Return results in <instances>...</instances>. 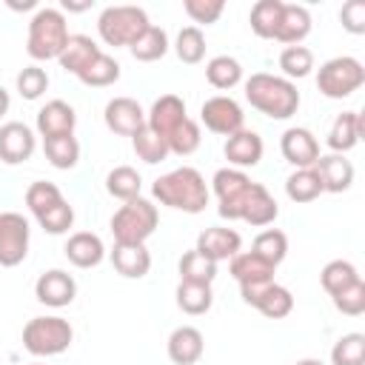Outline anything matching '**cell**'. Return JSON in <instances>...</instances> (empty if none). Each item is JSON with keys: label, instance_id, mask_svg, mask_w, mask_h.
I'll return each mask as SVG.
<instances>
[{"label": "cell", "instance_id": "34", "mask_svg": "<svg viewBox=\"0 0 365 365\" xmlns=\"http://www.w3.org/2000/svg\"><path fill=\"white\" fill-rule=\"evenodd\" d=\"M279 14H282V0H257L251 6V31L262 40H274V31L279 26Z\"/></svg>", "mask_w": 365, "mask_h": 365}, {"label": "cell", "instance_id": "53", "mask_svg": "<svg viewBox=\"0 0 365 365\" xmlns=\"http://www.w3.org/2000/svg\"><path fill=\"white\" fill-rule=\"evenodd\" d=\"M34 6H37L34 0H23V3H17V0H9V9H14V11H20V9L26 11V9H34Z\"/></svg>", "mask_w": 365, "mask_h": 365}, {"label": "cell", "instance_id": "25", "mask_svg": "<svg viewBox=\"0 0 365 365\" xmlns=\"http://www.w3.org/2000/svg\"><path fill=\"white\" fill-rule=\"evenodd\" d=\"M63 251H66L68 262L77 265V268H94V265H100L103 257H106L103 240H100L97 234H91V231H77V234H71Z\"/></svg>", "mask_w": 365, "mask_h": 365}, {"label": "cell", "instance_id": "12", "mask_svg": "<svg viewBox=\"0 0 365 365\" xmlns=\"http://www.w3.org/2000/svg\"><path fill=\"white\" fill-rule=\"evenodd\" d=\"M34 148H37V137L26 123L11 120V123L0 125V160L3 163H9V165L26 163V160H31Z\"/></svg>", "mask_w": 365, "mask_h": 365}, {"label": "cell", "instance_id": "5", "mask_svg": "<svg viewBox=\"0 0 365 365\" xmlns=\"http://www.w3.org/2000/svg\"><path fill=\"white\" fill-rule=\"evenodd\" d=\"M74 339L71 322L63 317H34L23 328V348L31 356H57Z\"/></svg>", "mask_w": 365, "mask_h": 365}, {"label": "cell", "instance_id": "19", "mask_svg": "<svg viewBox=\"0 0 365 365\" xmlns=\"http://www.w3.org/2000/svg\"><path fill=\"white\" fill-rule=\"evenodd\" d=\"M314 171L322 182V191H331V194H342L354 182V165L345 154H319V160L314 163Z\"/></svg>", "mask_w": 365, "mask_h": 365}, {"label": "cell", "instance_id": "9", "mask_svg": "<svg viewBox=\"0 0 365 365\" xmlns=\"http://www.w3.org/2000/svg\"><path fill=\"white\" fill-rule=\"evenodd\" d=\"M31 228L29 220L17 211H0V265L14 268L29 254Z\"/></svg>", "mask_w": 365, "mask_h": 365}, {"label": "cell", "instance_id": "36", "mask_svg": "<svg viewBox=\"0 0 365 365\" xmlns=\"http://www.w3.org/2000/svg\"><path fill=\"white\" fill-rule=\"evenodd\" d=\"M251 251H254L259 259H265L268 265L277 268V265L285 259V254H288V237H285L279 228H265V231H259V234L254 237Z\"/></svg>", "mask_w": 365, "mask_h": 365}, {"label": "cell", "instance_id": "54", "mask_svg": "<svg viewBox=\"0 0 365 365\" xmlns=\"http://www.w3.org/2000/svg\"><path fill=\"white\" fill-rule=\"evenodd\" d=\"M297 365H325V362H322V359H311V356H308V359H299Z\"/></svg>", "mask_w": 365, "mask_h": 365}, {"label": "cell", "instance_id": "52", "mask_svg": "<svg viewBox=\"0 0 365 365\" xmlns=\"http://www.w3.org/2000/svg\"><path fill=\"white\" fill-rule=\"evenodd\" d=\"M9 106H11V97H9V91L0 86V117L9 111Z\"/></svg>", "mask_w": 365, "mask_h": 365}, {"label": "cell", "instance_id": "39", "mask_svg": "<svg viewBox=\"0 0 365 365\" xmlns=\"http://www.w3.org/2000/svg\"><path fill=\"white\" fill-rule=\"evenodd\" d=\"M211 302H214L211 285H194V282H180L177 285V305H180L182 314L200 317L211 308Z\"/></svg>", "mask_w": 365, "mask_h": 365}, {"label": "cell", "instance_id": "51", "mask_svg": "<svg viewBox=\"0 0 365 365\" xmlns=\"http://www.w3.org/2000/svg\"><path fill=\"white\" fill-rule=\"evenodd\" d=\"M86 9H91V0H86V3H74V0H63V11H86Z\"/></svg>", "mask_w": 365, "mask_h": 365}, {"label": "cell", "instance_id": "4", "mask_svg": "<svg viewBox=\"0 0 365 365\" xmlns=\"http://www.w3.org/2000/svg\"><path fill=\"white\" fill-rule=\"evenodd\" d=\"M160 222L157 205L145 197L123 202L111 217V234L117 245H145V240L154 234Z\"/></svg>", "mask_w": 365, "mask_h": 365}, {"label": "cell", "instance_id": "15", "mask_svg": "<svg viewBox=\"0 0 365 365\" xmlns=\"http://www.w3.org/2000/svg\"><path fill=\"white\" fill-rule=\"evenodd\" d=\"M279 151L294 168H311L319 160V143L308 128H285L279 137Z\"/></svg>", "mask_w": 365, "mask_h": 365}, {"label": "cell", "instance_id": "13", "mask_svg": "<svg viewBox=\"0 0 365 365\" xmlns=\"http://www.w3.org/2000/svg\"><path fill=\"white\" fill-rule=\"evenodd\" d=\"M34 297H37V302H43L48 308H66L77 297V282H74L71 274H66L60 268H51V271H46V274L37 277Z\"/></svg>", "mask_w": 365, "mask_h": 365}, {"label": "cell", "instance_id": "43", "mask_svg": "<svg viewBox=\"0 0 365 365\" xmlns=\"http://www.w3.org/2000/svg\"><path fill=\"white\" fill-rule=\"evenodd\" d=\"M174 51H177V57H180L182 63H188V66L200 63V60L205 57V34H202V29H200V26H185V29H180V34H177V40H174Z\"/></svg>", "mask_w": 365, "mask_h": 365}, {"label": "cell", "instance_id": "11", "mask_svg": "<svg viewBox=\"0 0 365 365\" xmlns=\"http://www.w3.org/2000/svg\"><path fill=\"white\" fill-rule=\"evenodd\" d=\"M200 117L205 123L208 131L214 134H222V137H231L234 131L245 128V114H242V106L234 100V97H225V94H217V97H208L200 108Z\"/></svg>", "mask_w": 365, "mask_h": 365}, {"label": "cell", "instance_id": "49", "mask_svg": "<svg viewBox=\"0 0 365 365\" xmlns=\"http://www.w3.org/2000/svg\"><path fill=\"white\" fill-rule=\"evenodd\" d=\"M182 9H185V14H188L194 23H200V26H211V23L220 20L225 3H222V0H185Z\"/></svg>", "mask_w": 365, "mask_h": 365}, {"label": "cell", "instance_id": "28", "mask_svg": "<svg viewBox=\"0 0 365 365\" xmlns=\"http://www.w3.org/2000/svg\"><path fill=\"white\" fill-rule=\"evenodd\" d=\"M97 54H100V46H97L88 34H71L68 43H66V48L60 51L57 63H60V68H66L68 74L77 77V74H80Z\"/></svg>", "mask_w": 365, "mask_h": 365}, {"label": "cell", "instance_id": "32", "mask_svg": "<svg viewBox=\"0 0 365 365\" xmlns=\"http://www.w3.org/2000/svg\"><path fill=\"white\" fill-rule=\"evenodd\" d=\"M205 80L214 88L228 91V88H234L242 80V66H240V60H234L228 54H217V57H211L205 63Z\"/></svg>", "mask_w": 365, "mask_h": 365}, {"label": "cell", "instance_id": "26", "mask_svg": "<svg viewBox=\"0 0 365 365\" xmlns=\"http://www.w3.org/2000/svg\"><path fill=\"white\" fill-rule=\"evenodd\" d=\"M274 265L259 259L254 251H240L231 257V277L240 285H259V282H274Z\"/></svg>", "mask_w": 365, "mask_h": 365}, {"label": "cell", "instance_id": "7", "mask_svg": "<svg viewBox=\"0 0 365 365\" xmlns=\"http://www.w3.org/2000/svg\"><path fill=\"white\" fill-rule=\"evenodd\" d=\"M362 83H365V68L356 57H348V54L325 60L317 71V88L328 100L351 97L354 91L362 88Z\"/></svg>", "mask_w": 365, "mask_h": 365}, {"label": "cell", "instance_id": "44", "mask_svg": "<svg viewBox=\"0 0 365 365\" xmlns=\"http://www.w3.org/2000/svg\"><path fill=\"white\" fill-rule=\"evenodd\" d=\"M365 362V334L351 331L331 348V365H362Z\"/></svg>", "mask_w": 365, "mask_h": 365}, {"label": "cell", "instance_id": "14", "mask_svg": "<svg viewBox=\"0 0 365 365\" xmlns=\"http://www.w3.org/2000/svg\"><path fill=\"white\" fill-rule=\"evenodd\" d=\"M103 120H106L108 131L123 134V137H134L145 125V111L134 97H114L106 103Z\"/></svg>", "mask_w": 365, "mask_h": 365}, {"label": "cell", "instance_id": "30", "mask_svg": "<svg viewBox=\"0 0 365 365\" xmlns=\"http://www.w3.org/2000/svg\"><path fill=\"white\" fill-rule=\"evenodd\" d=\"M217 277V262L202 257L197 248L185 251L180 257V282H194V285H211Z\"/></svg>", "mask_w": 365, "mask_h": 365}, {"label": "cell", "instance_id": "31", "mask_svg": "<svg viewBox=\"0 0 365 365\" xmlns=\"http://www.w3.org/2000/svg\"><path fill=\"white\" fill-rule=\"evenodd\" d=\"M128 51H131L134 60H140V63H154V60L165 57V51H168V34H165V29L148 26V29L128 46Z\"/></svg>", "mask_w": 365, "mask_h": 365}, {"label": "cell", "instance_id": "18", "mask_svg": "<svg viewBox=\"0 0 365 365\" xmlns=\"http://www.w3.org/2000/svg\"><path fill=\"white\" fill-rule=\"evenodd\" d=\"M185 117H188V114H185L182 97H177V94H163V97H157V100L151 103V108H148V114H145V125H148L151 131H157V134L165 140Z\"/></svg>", "mask_w": 365, "mask_h": 365}, {"label": "cell", "instance_id": "41", "mask_svg": "<svg viewBox=\"0 0 365 365\" xmlns=\"http://www.w3.org/2000/svg\"><path fill=\"white\" fill-rule=\"evenodd\" d=\"M356 279H359V271H356V265L348 262V259H331V262L322 268V274H319V282H322V288H325L331 297L339 294L342 288L354 285Z\"/></svg>", "mask_w": 365, "mask_h": 365}, {"label": "cell", "instance_id": "22", "mask_svg": "<svg viewBox=\"0 0 365 365\" xmlns=\"http://www.w3.org/2000/svg\"><path fill=\"white\" fill-rule=\"evenodd\" d=\"M311 31V11L299 3H282V14H279V26L274 31V40L285 43V46H299Z\"/></svg>", "mask_w": 365, "mask_h": 365}, {"label": "cell", "instance_id": "24", "mask_svg": "<svg viewBox=\"0 0 365 365\" xmlns=\"http://www.w3.org/2000/svg\"><path fill=\"white\" fill-rule=\"evenodd\" d=\"M362 128H365V123H362V114H359V111H342V114H336V120L331 123L325 143H328V148H331L334 154H345V151H351V148L359 143Z\"/></svg>", "mask_w": 365, "mask_h": 365}, {"label": "cell", "instance_id": "38", "mask_svg": "<svg viewBox=\"0 0 365 365\" xmlns=\"http://www.w3.org/2000/svg\"><path fill=\"white\" fill-rule=\"evenodd\" d=\"M131 145H134V154L143 160V163H148V165H157V163H163L171 151H168V143L157 134V131H151L148 125H143L134 137H131Z\"/></svg>", "mask_w": 365, "mask_h": 365}, {"label": "cell", "instance_id": "48", "mask_svg": "<svg viewBox=\"0 0 365 365\" xmlns=\"http://www.w3.org/2000/svg\"><path fill=\"white\" fill-rule=\"evenodd\" d=\"M37 222H40V228H43L46 234H66V231L71 228V222H74V208L63 200L60 205H54V208H48L46 214H40Z\"/></svg>", "mask_w": 365, "mask_h": 365}, {"label": "cell", "instance_id": "33", "mask_svg": "<svg viewBox=\"0 0 365 365\" xmlns=\"http://www.w3.org/2000/svg\"><path fill=\"white\" fill-rule=\"evenodd\" d=\"M140 188H143V177H140L137 168H131V165H117V168H111L108 177H106V191H108L111 197L123 200V202L137 200V197H140Z\"/></svg>", "mask_w": 365, "mask_h": 365}, {"label": "cell", "instance_id": "21", "mask_svg": "<svg viewBox=\"0 0 365 365\" xmlns=\"http://www.w3.org/2000/svg\"><path fill=\"white\" fill-rule=\"evenodd\" d=\"M165 348H168V359H171L174 365H194V362H200L205 342H202L200 328H194V325H180V328L171 331Z\"/></svg>", "mask_w": 365, "mask_h": 365}, {"label": "cell", "instance_id": "3", "mask_svg": "<svg viewBox=\"0 0 365 365\" xmlns=\"http://www.w3.org/2000/svg\"><path fill=\"white\" fill-rule=\"evenodd\" d=\"M68 23L66 14L60 9L43 6L34 11V17L29 20V40H26V51L31 60H57L60 51L68 43Z\"/></svg>", "mask_w": 365, "mask_h": 365}, {"label": "cell", "instance_id": "47", "mask_svg": "<svg viewBox=\"0 0 365 365\" xmlns=\"http://www.w3.org/2000/svg\"><path fill=\"white\" fill-rule=\"evenodd\" d=\"M46 88H48V74H46V68H40V66H26V68L17 74V91H20L23 100H37Z\"/></svg>", "mask_w": 365, "mask_h": 365}, {"label": "cell", "instance_id": "8", "mask_svg": "<svg viewBox=\"0 0 365 365\" xmlns=\"http://www.w3.org/2000/svg\"><path fill=\"white\" fill-rule=\"evenodd\" d=\"M251 185H254V180L240 168H220L211 177V191L220 200L217 211L222 220H240V208H242Z\"/></svg>", "mask_w": 365, "mask_h": 365}, {"label": "cell", "instance_id": "1", "mask_svg": "<svg viewBox=\"0 0 365 365\" xmlns=\"http://www.w3.org/2000/svg\"><path fill=\"white\" fill-rule=\"evenodd\" d=\"M151 194H154V200H160V205H168V208L185 211V214L205 211L208 197H211L205 177L191 165H182V168H174V171L157 177L151 185Z\"/></svg>", "mask_w": 365, "mask_h": 365}, {"label": "cell", "instance_id": "40", "mask_svg": "<svg viewBox=\"0 0 365 365\" xmlns=\"http://www.w3.org/2000/svg\"><path fill=\"white\" fill-rule=\"evenodd\" d=\"M279 68L285 80H302L314 68V51L308 46H285L279 54Z\"/></svg>", "mask_w": 365, "mask_h": 365}, {"label": "cell", "instance_id": "37", "mask_svg": "<svg viewBox=\"0 0 365 365\" xmlns=\"http://www.w3.org/2000/svg\"><path fill=\"white\" fill-rule=\"evenodd\" d=\"M77 77H80V83H86V86L103 88V86H111V83L120 80V63H117L114 57H108V54L100 51Z\"/></svg>", "mask_w": 365, "mask_h": 365}, {"label": "cell", "instance_id": "55", "mask_svg": "<svg viewBox=\"0 0 365 365\" xmlns=\"http://www.w3.org/2000/svg\"><path fill=\"white\" fill-rule=\"evenodd\" d=\"M31 365H43V362H31Z\"/></svg>", "mask_w": 365, "mask_h": 365}, {"label": "cell", "instance_id": "27", "mask_svg": "<svg viewBox=\"0 0 365 365\" xmlns=\"http://www.w3.org/2000/svg\"><path fill=\"white\" fill-rule=\"evenodd\" d=\"M111 265L117 274L128 277V279H140L148 274L151 268V254L145 245H117L111 248Z\"/></svg>", "mask_w": 365, "mask_h": 365}, {"label": "cell", "instance_id": "35", "mask_svg": "<svg viewBox=\"0 0 365 365\" xmlns=\"http://www.w3.org/2000/svg\"><path fill=\"white\" fill-rule=\"evenodd\" d=\"M285 194H288V200H294V202H314V200L322 194V182H319L314 165H311V168H297V171L285 180Z\"/></svg>", "mask_w": 365, "mask_h": 365}, {"label": "cell", "instance_id": "50", "mask_svg": "<svg viewBox=\"0 0 365 365\" xmlns=\"http://www.w3.org/2000/svg\"><path fill=\"white\" fill-rule=\"evenodd\" d=\"M342 29H348L351 34H362L365 31V3L362 0H348L339 11Z\"/></svg>", "mask_w": 365, "mask_h": 365}, {"label": "cell", "instance_id": "10", "mask_svg": "<svg viewBox=\"0 0 365 365\" xmlns=\"http://www.w3.org/2000/svg\"><path fill=\"white\" fill-rule=\"evenodd\" d=\"M240 297L245 305H254L268 319H282L294 311V297L285 285L259 282V285H240Z\"/></svg>", "mask_w": 365, "mask_h": 365}, {"label": "cell", "instance_id": "29", "mask_svg": "<svg viewBox=\"0 0 365 365\" xmlns=\"http://www.w3.org/2000/svg\"><path fill=\"white\" fill-rule=\"evenodd\" d=\"M43 151H46V160L60 171L74 168L80 160V143L74 134H60V137L43 140Z\"/></svg>", "mask_w": 365, "mask_h": 365}, {"label": "cell", "instance_id": "45", "mask_svg": "<svg viewBox=\"0 0 365 365\" xmlns=\"http://www.w3.org/2000/svg\"><path fill=\"white\" fill-rule=\"evenodd\" d=\"M200 140H202V134H200V125L191 120V117H185L168 137H165V143H168V151L171 154H180V157H188V154H194L197 148H200Z\"/></svg>", "mask_w": 365, "mask_h": 365}, {"label": "cell", "instance_id": "17", "mask_svg": "<svg viewBox=\"0 0 365 365\" xmlns=\"http://www.w3.org/2000/svg\"><path fill=\"white\" fill-rule=\"evenodd\" d=\"M202 257L214 259V262H222V259H231L234 254H240L242 248V237L234 231V228H222V225H211L205 228L200 237H197V245H194Z\"/></svg>", "mask_w": 365, "mask_h": 365}, {"label": "cell", "instance_id": "46", "mask_svg": "<svg viewBox=\"0 0 365 365\" xmlns=\"http://www.w3.org/2000/svg\"><path fill=\"white\" fill-rule=\"evenodd\" d=\"M331 299H334V308H336L339 314H345V317H359V314H365V282H362V277H359L354 285H348V288H342L339 294H334Z\"/></svg>", "mask_w": 365, "mask_h": 365}, {"label": "cell", "instance_id": "16", "mask_svg": "<svg viewBox=\"0 0 365 365\" xmlns=\"http://www.w3.org/2000/svg\"><path fill=\"white\" fill-rule=\"evenodd\" d=\"M222 151H225V160H228L234 168H254V165L262 160L265 145H262V137H259L257 131L240 128V131H234L231 137H225Z\"/></svg>", "mask_w": 365, "mask_h": 365}, {"label": "cell", "instance_id": "23", "mask_svg": "<svg viewBox=\"0 0 365 365\" xmlns=\"http://www.w3.org/2000/svg\"><path fill=\"white\" fill-rule=\"evenodd\" d=\"M277 214H279L277 200L268 194V188L262 182H254L248 197H245V202H242V208H240V220L259 228V225H271L277 220Z\"/></svg>", "mask_w": 365, "mask_h": 365}, {"label": "cell", "instance_id": "6", "mask_svg": "<svg viewBox=\"0 0 365 365\" xmlns=\"http://www.w3.org/2000/svg\"><path fill=\"white\" fill-rule=\"evenodd\" d=\"M148 14L140 6H106L97 17V31L106 46H131L145 29H148Z\"/></svg>", "mask_w": 365, "mask_h": 365}, {"label": "cell", "instance_id": "2", "mask_svg": "<svg viewBox=\"0 0 365 365\" xmlns=\"http://www.w3.org/2000/svg\"><path fill=\"white\" fill-rule=\"evenodd\" d=\"M245 100L271 120H288L299 108V91L291 80L257 71L245 80Z\"/></svg>", "mask_w": 365, "mask_h": 365}, {"label": "cell", "instance_id": "20", "mask_svg": "<svg viewBox=\"0 0 365 365\" xmlns=\"http://www.w3.org/2000/svg\"><path fill=\"white\" fill-rule=\"evenodd\" d=\"M74 125H77V114L66 100H48L37 111V134L43 140L60 137V134H74Z\"/></svg>", "mask_w": 365, "mask_h": 365}, {"label": "cell", "instance_id": "42", "mask_svg": "<svg viewBox=\"0 0 365 365\" xmlns=\"http://www.w3.org/2000/svg\"><path fill=\"white\" fill-rule=\"evenodd\" d=\"M63 200H66L63 191H60L54 182H48V180H37V182H31V185L26 188V205H29V211H31L34 217L46 214L48 208L60 205Z\"/></svg>", "mask_w": 365, "mask_h": 365}]
</instances>
